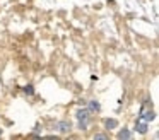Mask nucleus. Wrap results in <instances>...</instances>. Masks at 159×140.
<instances>
[{"label": "nucleus", "mask_w": 159, "mask_h": 140, "mask_svg": "<svg viewBox=\"0 0 159 140\" xmlns=\"http://www.w3.org/2000/svg\"><path fill=\"white\" fill-rule=\"evenodd\" d=\"M75 118L79 120V128L80 130H87V125H89V120H91V109L89 108H82L77 111Z\"/></svg>", "instance_id": "obj_1"}, {"label": "nucleus", "mask_w": 159, "mask_h": 140, "mask_svg": "<svg viewBox=\"0 0 159 140\" xmlns=\"http://www.w3.org/2000/svg\"><path fill=\"white\" fill-rule=\"evenodd\" d=\"M57 128H58L62 133H67V132H70V128H72V123L63 120V121H58V123H57Z\"/></svg>", "instance_id": "obj_2"}, {"label": "nucleus", "mask_w": 159, "mask_h": 140, "mask_svg": "<svg viewBox=\"0 0 159 140\" xmlns=\"http://www.w3.org/2000/svg\"><path fill=\"white\" fill-rule=\"evenodd\" d=\"M154 118H156V113L152 111V109H149V111H144V109H140V120H145V121H152Z\"/></svg>", "instance_id": "obj_3"}, {"label": "nucleus", "mask_w": 159, "mask_h": 140, "mask_svg": "<svg viewBox=\"0 0 159 140\" xmlns=\"http://www.w3.org/2000/svg\"><path fill=\"white\" fill-rule=\"evenodd\" d=\"M135 130H137L139 133H145V132H147V121L139 118V121L135 123Z\"/></svg>", "instance_id": "obj_4"}, {"label": "nucleus", "mask_w": 159, "mask_h": 140, "mask_svg": "<svg viewBox=\"0 0 159 140\" xmlns=\"http://www.w3.org/2000/svg\"><path fill=\"white\" fill-rule=\"evenodd\" d=\"M118 126V121L115 118H106L104 120V128L106 130H113V128H116Z\"/></svg>", "instance_id": "obj_5"}, {"label": "nucleus", "mask_w": 159, "mask_h": 140, "mask_svg": "<svg viewBox=\"0 0 159 140\" xmlns=\"http://www.w3.org/2000/svg\"><path fill=\"white\" fill-rule=\"evenodd\" d=\"M89 109H91V111H99V109H101V104H99V102H98V101H94V99H93V101H89Z\"/></svg>", "instance_id": "obj_6"}, {"label": "nucleus", "mask_w": 159, "mask_h": 140, "mask_svg": "<svg viewBox=\"0 0 159 140\" xmlns=\"http://www.w3.org/2000/svg\"><path fill=\"white\" fill-rule=\"evenodd\" d=\"M130 137H132V133H130V130H127V128L120 130V133H118V138H130Z\"/></svg>", "instance_id": "obj_7"}, {"label": "nucleus", "mask_w": 159, "mask_h": 140, "mask_svg": "<svg viewBox=\"0 0 159 140\" xmlns=\"http://www.w3.org/2000/svg\"><path fill=\"white\" fill-rule=\"evenodd\" d=\"M24 92H26V94H29V96H33V94H34V87H33L31 84H28L24 87Z\"/></svg>", "instance_id": "obj_8"}, {"label": "nucleus", "mask_w": 159, "mask_h": 140, "mask_svg": "<svg viewBox=\"0 0 159 140\" xmlns=\"http://www.w3.org/2000/svg\"><path fill=\"white\" fill-rule=\"evenodd\" d=\"M94 138H108V135H106V133H96Z\"/></svg>", "instance_id": "obj_9"}, {"label": "nucleus", "mask_w": 159, "mask_h": 140, "mask_svg": "<svg viewBox=\"0 0 159 140\" xmlns=\"http://www.w3.org/2000/svg\"><path fill=\"white\" fill-rule=\"evenodd\" d=\"M0 135H2V130H0Z\"/></svg>", "instance_id": "obj_10"}]
</instances>
